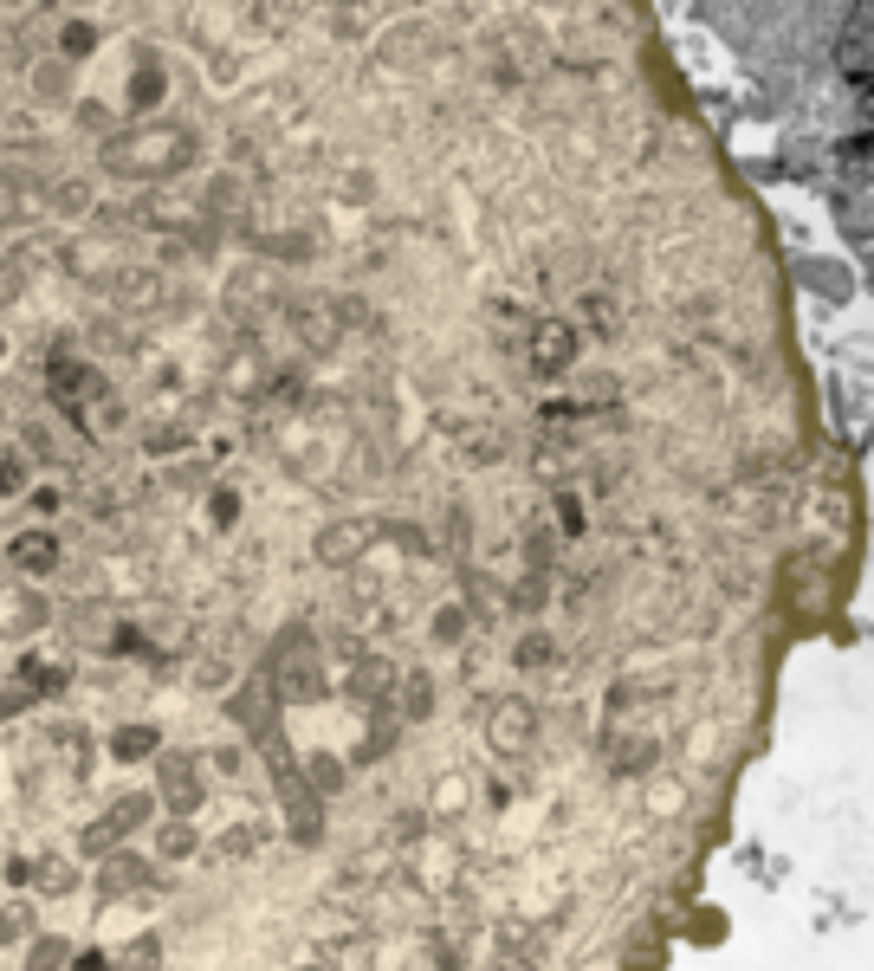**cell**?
<instances>
[{
	"label": "cell",
	"mask_w": 874,
	"mask_h": 971,
	"mask_svg": "<svg viewBox=\"0 0 874 971\" xmlns=\"http://www.w3.org/2000/svg\"><path fill=\"white\" fill-rule=\"evenodd\" d=\"M136 162H149V169H175V162H188V136H130V143H111V169H136Z\"/></svg>",
	"instance_id": "obj_1"
},
{
	"label": "cell",
	"mask_w": 874,
	"mask_h": 971,
	"mask_svg": "<svg viewBox=\"0 0 874 971\" xmlns=\"http://www.w3.org/2000/svg\"><path fill=\"white\" fill-rule=\"evenodd\" d=\"M531 738V706H518V700H505L499 713H493V745L499 751H518Z\"/></svg>",
	"instance_id": "obj_2"
},
{
	"label": "cell",
	"mask_w": 874,
	"mask_h": 971,
	"mask_svg": "<svg viewBox=\"0 0 874 971\" xmlns=\"http://www.w3.org/2000/svg\"><path fill=\"white\" fill-rule=\"evenodd\" d=\"M143 810H149V803H143V797H130V803H124L117 816H104V823L91 829V836H85V849H104V842H117V836H124L130 823H143Z\"/></svg>",
	"instance_id": "obj_3"
},
{
	"label": "cell",
	"mask_w": 874,
	"mask_h": 971,
	"mask_svg": "<svg viewBox=\"0 0 874 971\" xmlns=\"http://www.w3.org/2000/svg\"><path fill=\"white\" fill-rule=\"evenodd\" d=\"M531 357H538L544 376H551V369H564V357H570V331H564V324H544L538 344H531Z\"/></svg>",
	"instance_id": "obj_4"
},
{
	"label": "cell",
	"mask_w": 874,
	"mask_h": 971,
	"mask_svg": "<svg viewBox=\"0 0 874 971\" xmlns=\"http://www.w3.org/2000/svg\"><path fill=\"white\" fill-rule=\"evenodd\" d=\"M13 557H20L26 570H52V557H59V551H52L46 538H20V544H13Z\"/></svg>",
	"instance_id": "obj_5"
},
{
	"label": "cell",
	"mask_w": 874,
	"mask_h": 971,
	"mask_svg": "<svg viewBox=\"0 0 874 971\" xmlns=\"http://www.w3.org/2000/svg\"><path fill=\"white\" fill-rule=\"evenodd\" d=\"M149 745H156V738H149V732H136V726H130L124 738H117V758H143V751H149Z\"/></svg>",
	"instance_id": "obj_6"
}]
</instances>
